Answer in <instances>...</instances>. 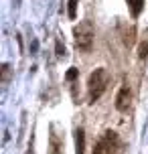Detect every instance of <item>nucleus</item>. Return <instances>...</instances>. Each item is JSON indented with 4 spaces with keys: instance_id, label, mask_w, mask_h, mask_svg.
<instances>
[{
    "instance_id": "1",
    "label": "nucleus",
    "mask_w": 148,
    "mask_h": 154,
    "mask_svg": "<svg viewBox=\"0 0 148 154\" xmlns=\"http://www.w3.org/2000/svg\"><path fill=\"white\" fill-rule=\"evenodd\" d=\"M108 83H109V73L103 67L95 69L91 75L87 77V100H89V103H95L103 95Z\"/></svg>"
},
{
    "instance_id": "2",
    "label": "nucleus",
    "mask_w": 148,
    "mask_h": 154,
    "mask_svg": "<svg viewBox=\"0 0 148 154\" xmlns=\"http://www.w3.org/2000/svg\"><path fill=\"white\" fill-rule=\"evenodd\" d=\"M73 37H75V47H77L79 51H85L89 53L91 51V47H94V24L89 23V20H81V23L73 29Z\"/></svg>"
},
{
    "instance_id": "3",
    "label": "nucleus",
    "mask_w": 148,
    "mask_h": 154,
    "mask_svg": "<svg viewBox=\"0 0 148 154\" xmlns=\"http://www.w3.org/2000/svg\"><path fill=\"white\" fill-rule=\"evenodd\" d=\"M120 150V138L114 130H108L94 148V154H114Z\"/></svg>"
},
{
    "instance_id": "4",
    "label": "nucleus",
    "mask_w": 148,
    "mask_h": 154,
    "mask_svg": "<svg viewBox=\"0 0 148 154\" xmlns=\"http://www.w3.org/2000/svg\"><path fill=\"white\" fill-rule=\"evenodd\" d=\"M130 97H132V93H130L128 87H122L118 91V95H116V109L118 112H128V108H130Z\"/></svg>"
},
{
    "instance_id": "5",
    "label": "nucleus",
    "mask_w": 148,
    "mask_h": 154,
    "mask_svg": "<svg viewBox=\"0 0 148 154\" xmlns=\"http://www.w3.org/2000/svg\"><path fill=\"white\" fill-rule=\"evenodd\" d=\"M126 2H128V8H130L134 18L140 16V12L144 10V0H126Z\"/></svg>"
},
{
    "instance_id": "6",
    "label": "nucleus",
    "mask_w": 148,
    "mask_h": 154,
    "mask_svg": "<svg viewBox=\"0 0 148 154\" xmlns=\"http://www.w3.org/2000/svg\"><path fill=\"white\" fill-rule=\"evenodd\" d=\"M75 144H77V154L85 152V132L81 130V128L75 130Z\"/></svg>"
},
{
    "instance_id": "7",
    "label": "nucleus",
    "mask_w": 148,
    "mask_h": 154,
    "mask_svg": "<svg viewBox=\"0 0 148 154\" xmlns=\"http://www.w3.org/2000/svg\"><path fill=\"white\" fill-rule=\"evenodd\" d=\"M77 2H79V0H69V8H67V14H69L71 20H75V16H77Z\"/></svg>"
},
{
    "instance_id": "8",
    "label": "nucleus",
    "mask_w": 148,
    "mask_h": 154,
    "mask_svg": "<svg viewBox=\"0 0 148 154\" xmlns=\"http://www.w3.org/2000/svg\"><path fill=\"white\" fill-rule=\"evenodd\" d=\"M49 154H61V146H59V138L51 136V152Z\"/></svg>"
},
{
    "instance_id": "9",
    "label": "nucleus",
    "mask_w": 148,
    "mask_h": 154,
    "mask_svg": "<svg viewBox=\"0 0 148 154\" xmlns=\"http://www.w3.org/2000/svg\"><path fill=\"white\" fill-rule=\"evenodd\" d=\"M138 57L140 59H148V41H144V43L138 45Z\"/></svg>"
},
{
    "instance_id": "10",
    "label": "nucleus",
    "mask_w": 148,
    "mask_h": 154,
    "mask_svg": "<svg viewBox=\"0 0 148 154\" xmlns=\"http://www.w3.org/2000/svg\"><path fill=\"white\" fill-rule=\"evenodd\" d=\"M55 51H57V57H65V55H67L65 45H63L61 41H57V43H55Z\"/></svg>"
},
{
    "instance_id": "11",
    "label": "nucleus",
    "mask_w": 148,
    "mask_h": 154,
    "mask_svg": "<svg viewBox=\"0 0 148 154\" xmlns=\"http://www.w3.org/2000/svg\"><path fill=\"white\" fill-rule=\"evenodd\" d=\"M77 75H79V69H75V67H71L69 71H67V81H73V79H77Z\"/></svg>"
}]
</instances>
